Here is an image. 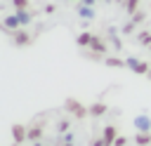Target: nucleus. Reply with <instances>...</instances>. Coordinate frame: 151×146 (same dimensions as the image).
I'll use <instances>...</instances> for the list:
<instances>
[{"mask_svg":"<svg viewBox=\"0 0 151 146\" xmlns=\"http://www.w3.org/2000/svg\"><path fill=\"white\" fill-rule=\"evenodd\" d=\"M113 139H116V130H113V127H106V132H104V141L111 144Z\"/></svg>","mask_w":151,"mask_h":146,"instance_id":"f257e3e1","label":"nucleus"},{"mask_svg":"<svg viewBox=\"0 0 151 146\" xmlns=\"http://www.w3.org/2000/svg\"><path fill=\"white\" fill-rule=\"evenodd\" d=\"M24 137H26L24 127H21V125H17V127H14V139H24Z\"/></svg>","mask_w":151,"mask_h":146,"instance_id":"7ed1b4c3","label":"nucleus"},{"mask_svg":"<svg viewBox=\"0 0 151 146\" xmlns=\"http://www.w3.org/2000/svg\"><path fill=\"white\" fill-rule=\"evenodd\" d=\"M137 141H139V144H146V141H149V134H139V139H137Z\"/></svg>","mask_w":151,"mask_h":146,"instance_id":"0eeeda50","label":"nucleus"},{"mask_svg":"<svg viewBox=\"0 0 151 146\" xmlns=\"http://www.w3.org/2000/svg\"><path fill=\"white\" fill-rule=\"evenodd\" d=\"M78 42H80V45H87V42H92V35H90V33H83V35L78 38Z\"/></svg>","mask_w":151,"mask_h":146,"instance_id":"20e7f679","label":"nucleus"},{"mask_svg":"<svg viewBox=\"0 0 151 146\" xmlns=\"http://www.w3.org/2000/svg\"><path fill=\"white\" fill-rule=\"evenodd\" d=\"M17 7H26V0H17Z\"/></svg>","mask_w":151,"mask_h":146,"instance_id":"6e6552de","label":"nucleus"},{"mask_svg":"<svg viewBox=\"0 0 151 146\" xmlns=\"http://www.w3.org/2000/svg\"><path fill=\"white\" fill-rule=\"evenodd\" d=\"M90 111H92L94 115H101V113H104V106H101V104H97V106H92Z\"/></svg>","mask_w":151,"mask_h":146,"instance_id":"39448f33","label":"nucleus"},{"mask_svg":"<svg viewBox=\"0 0 151 146\" xmlns=\"http://www.w3.org/2000/svg\"><path fill=\"white\" fill-rule=\"evenodd\" d=\"M17 35H19V38H17V42H26V40H28V38H26V33H17Z\"/></svg>","mask_w":151,"mask_h":146,"instance_id":"423d86ee","label":"nucleus"},{"mask_svg":"<svg viewBox=\"0 0 151 146\" xmlns=\"http://www.w3.org/2000/svg\"><path fill=\"white\" fill-rule=\"evenodd\" d=\"M149 75H151V73H149Z\"/></svg>","mask_w":151,"mask_h":146,"instance_id":"1a4fd4ad","label":"nucleus"},{"mask_svg":"<svg viewBox=\"0 0 151 146\" xmlns=\"http://www.w3.org/2000/svg\"><path fill=\"white\" fill-rule=\"evenodd\" d=\"M90 45H92V49H97V52H104V42H101L99 38H92V42H90Z\"/></svg>","mask_w":151,"mask_h":146,"instance_id":"f03ea898","label":"nucleus"}]
</instances>
